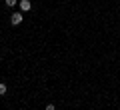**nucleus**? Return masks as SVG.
Here are the masks:
<instances>
[{
	"instance_id": "7ed1b4c3",
	"label": "nucleus",
	"mask_w": 120,
	"mask_h": 110,
	"mask_svg": "<svg viewBox=\"0 0 120 110\" xmlns=\"http://www.w3.org/2000/svg\"><path fill=\"white\" fill-rule=\"evenodd\" d=\"M6 90H8V88H6V84H4V82H0V96H4Z\"/></svg>"
},
{
	"instance_id": "39448f33",
	"label": "nucleus",
	"mask_w": 120,
	"mask_h": 110,
	"mask_svg": "<svg viewBox=\"0 0 120 110\" xmlns=\"http://www.w3.org/2000/svg\"><path fill=\"white\" fill-rule=\"evenodd\" d=\"M46 110H56V108H54V104H48V106H46Z\"/></svg>"
},
{
	"instance_id": "20e7f679",
	"label": "nucleus",
	"mask_w": 120,
	"mask_h": 110,
	"mask_svg": "<svg viewBox=\"0 0 120 110\" xmlns=\"http://www.w3.org/2000/svg\"><path fill=\"white\" fill-rule=\"evenodd\" d=\"M18 0H6V6H16Z\"/></svg>"
},
{
	"instance_id": "f257e3e1",
	"label": "nucleus",
	"mask_w": 120,
	"mask_h": 110,
	"mask_svg": "<svg viewBox=\"0 0 120 110\" xmlns=\"http://www.w3.org/2000/svg\"><path fill=\"white\" fill-rule=\"evenodd\" d=\"M22 20H24V16H22L20 12H14L12 16H10V22H12V26H18V24H22Z\"/></svg>"
},
{
	"instance_id": "f03ea898",
	"label": "nucleus",
	"mask_w": 120,
	"mask_h": 110,
	"mask_svg": "<svg viewBox=\"0 0 120 110\" xmlns=\"http://www.w3.org/2000/svg\"><path fill=\"white\" fill-rule=\"evenodd\" d=\"M30 8H32V2L30 0H20V10L22 12H28Z\"/></svg>"
}]
</instances>
